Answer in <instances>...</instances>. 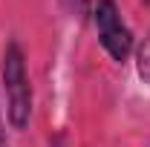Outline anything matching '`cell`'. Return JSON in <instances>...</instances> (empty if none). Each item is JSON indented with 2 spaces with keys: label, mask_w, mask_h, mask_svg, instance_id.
Returning a JSON list of instances; mask_svg holds the SVG:
<instances>
[{
  "label": "cell",
  "mask_w": 150,
  "mask_h": 147,
  "mask_svg": "<svg viewBox=\"0 0 150 147\" xmlns=\"http://www.w3.org/2000/svg\"><path fill=\"white\" fill-rule=\"evenodd\" d=\"M3 87H6V101H9V121L15 130H23L32 115V87L26 75V58L18 43H9L3 52Z\"/></svg>",
  "instance_id": "cell-1"
},
{
  "label": "cell",
  "mask_w": 150,
  "mask_h": 147,
  "mask_svg": "<svg viewBox=\"0 0 150 147\" xmlns=\"http://www.w3.org/2000/svg\"><path fill=\"white\" fill-rule=\"evenodd\" d=\"M95 26H98V40L107 49V55L112 61H118V64H124L133 49V35L121 23L115 0H98L95 3Z\"/></svg>",
  "instance_id": "cell-2"
},
{
  "label": "cell",
  "mask_w": 150,
  "mask_h": 147,
  "mask_svg": "<svg viewBox=\"0 0 150 147\" xmlns=\"http://www.w3.org/2000/svg\"><path fill=\"white\" fill-rule=\"evenodd\" d=\"M139 75L150 84V37L144 40V46L139 49Z\"/></svg>",
  "instance_id": "cell-3"
},
{
  "label": "cell",
  "mask_w": 150,
  "mask_h": 147,
  "mask_svg": "<svg viewBox=\"0 0 150 147\" xmlns=\"http://www.w3.org/2000/svg\"><path fill=\"white\" fill-rule=\"evenodd\" d=\"M0 147H6V136H3V124H0Z\"/></svg>",
  "instance_id": "cell-4"
},
{
  "label": "cell",
  "mask_w": 150,
  "mask_h": 147,
  "mask_svg": "<svg viewBox=\"0 0 150 147\" xmlns=\"http://www.w3.org/2000/svg\"><path fill=\"white\" fill-rule=\"evenodd\" d=\"M144 3H150V0H144Z\"/></svg>",
  "instance_id": "cell-5"
}]
</instances>
